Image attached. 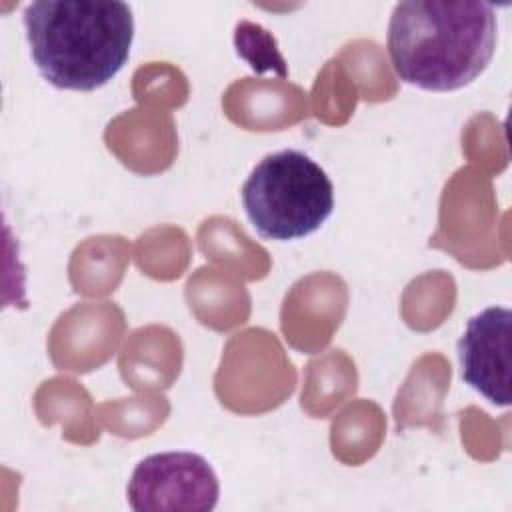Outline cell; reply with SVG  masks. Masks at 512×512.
Masks as SVG:
<instances>
[{
    "label": "cell",
    "mask_w": 512,
    "mask_h": 512,
    "mask_svg": "<svg viewBox=\"0 0 512 512\" xmlns=\"http://www.w3.org/2000/svg\"><path fill=\"white\" fill-rule=\"evenodd\" d=\"M126 494L136 512H210L218 504L220 484L204 456L178 450L140 460Z\"/></svg>",
    "instance_id": "277c9868"
},
{
    "label": "cell",
    "mask_w": 512,
    "mask_h": 512,
    "mask_svg": "<svg viewBox=\"0 0 512 512\" xmlns=\"http://www.w3.org/2000/svg\"><path fill=\"white\" fill-rule=\"evenodd\" d=\"M510 328L512 312L504 306H490L468 320L456 344L462 380L496 406H510Z\"/></svg>",
    "instance_id": "5b68a950"
},
{
    "label": "cell",
    "mask_w": 512,
    "mask_h": 512,
    "mask_svg": "<svg viewBox=\"0 0 512 512\" xmlns=\"http://www.w3.org/2000/svg\"><path fill=\"white\" fill-rule=\"evenodd\" d=\"M30 56L52 86L90 92L128 60L134 16L116 0H40L22 14Z\"/></svg>",
    "instance_id": "7a4b0ae2"
},
{
    "label": "cell",
    "mask_w": 512,
    "mask_h": 512,
    "mask_svg": "<svg viewBox=\"0 0 512 512\" xmlns=\"http://www.w3.org/2000/svg\"><path fill=\"white\" fill-rule=\"evenodd\" d=\"M242 206L262 238L296 240L316 232L334 210V186L308 154L264 156L240 190Z\"/></svg>",
    "instance_id": "3957f363"
},
{
    "label": "cell",
    "mask_w": 512,
    "mask_h": 512,
    "mask_svg": "<svg viewBox=\"0 0 512 512\" xmlns=\"http://www.w3.org/2000/svg\"><path fill=\"white\" fill-rule=\"evenodd\" d=\"M496 36V10L488 2L412 0L394 6L386 48L400 80L430 92H450L486 70Z\"/></svg>",
    "instance_id": "6da1fadb"
}]
</instances>
